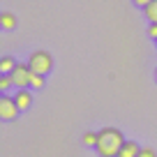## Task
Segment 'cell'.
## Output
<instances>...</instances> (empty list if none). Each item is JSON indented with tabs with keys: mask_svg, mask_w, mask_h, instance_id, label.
<instances>
[{
	"mask_svg": "<svg viewBox=\"0 0 157 157\" xmlns=\"http://www.w3.org/2000/svg\"><path fill=\"white\" fill-rule=\"evenodd\" d=\"M123 143H125V136H123L120 129L104 127V129H99V141L95 146V150H97L99 157H118Z\"/></svg>",
	"mask_w": 157,
	"mask_h": 157,
	"instance_id": "6da1fadb",
	"label": "cell"
},
{
	"mask_svg": "<svg viewBox=\"0 0 157 157\" xmlns=\"http://www.w3.org/2000/svg\"><path fill=\"white\" fill-rule=\"evenodd\" d=\"M28 65H30L33 72L44 74V76H46V74L53 69V56H51L49 51H33L30 58H28Z\"/></svg>",
	"mask_w": 157,
	"mask_h": 157,
	"instance_id": "7a4b0ae2",
	"label": "cell"
},
{
	"mask_svg": "<svg viewBox=\"0 0 157 157\" xmlns=\"http://www.w3.org/2000/svg\"><path fill=\"white\" fill-rule=\"evenodd\" d=\"M12 81H14V88H30V76H33V69L28 63H16V67L12 69Z\"/></svg>",
	"mask_w": 157,
	"mask_h": 157,
	"instance_id": "3957f363",
	"label": "cell"
},
{
	"mask_svg": "<svg viewBox=\"0 0 157 157\" xmlns=\"http://www.w3.org/2000/svg\"><path fill=\"white\" fill-rule=\"evenodd\" d=\"M19 113H21V109H19V104H16L14 97H10V95H2V97H0V118H2V120L10 123Z\"/></svg>",
	"mask_w": 157,
	"mask_h": 157,
	"instance_id": "277c9868",
	"label": "cell"
},
{
	"mask_svg": "<svg viewBox=\"0 0 157 157\" xmlns=\"http://www.w3.org/2000/svg\"><path fill=\"white\" fill-rule=\"evenodd\" d=\"M14 99H16V104H19L21 111H28L30 104H33V90L30 88H16Z\"/></svg>",
	"mask_w": 157,
	"mask_h": 157,
	"instance_id": "5b68a950",
	"label": "cell"
},
{
	"mask_svg": "<svg viewBox=\"0 0 157 157\" xmlns=\"http://www.w3.org/2000/svg\"><path fill=\"white\" fill-rule=\"evenodd\" d=\"M139 152H141V146L134 141H125L123 148H120V152H118V157H139Z\"/></svg>",
	"mask_w": 157,
	"mask_h": 157,
	"instance_id": "8992f818",
	"label": "cell"
},
{
	"mask_svg": "<svg viewBox=\"0 0 157 157\" xmlns=\"http://www.w3.org/2000/svg\"><path fill=\"white\" fill-rule=\"evenodd\" d=\"M0 25L5 30H14L16 28V16L12 14V12H2V14H0Z\"/></svg>",
	"mask_w": 157,
	"mask_h": 157,
	"instance_id": "52a82bcc",
	"label": "cell"
},
{
	"mask_svg": "<svg viewBox=\"0 0 157 157\" xmlns=\"http://www.w3.org/2000/svg\"><path fill=\"white\" fill-rule=\"evenodd\" d=\"M14 67H16V60L12 56H2L0 58V74H12Z\"/></svg>",
	"mask_w": 157,
	"mask_h": 157,
	"instance_id": "ba28073f",
	"label": "cell"
},
{
	"mask_svg": "<svg viewBox=\"0 0 157 157\" xmlns=\"http://www.w3.org/2000/svg\"><path fill=\"white\" fill-rule=\"evenodd\" d=\"M143 14L150 23H157V0H150L146 7H143Z\"/></svg>",
	"mask_w": 157,
	"mask_h": 157,
	"instance_id": "9c48e42d",
	"label": "cell"
},
{
	"mask_svg": "<svg viewBox=\"0 0 157 157\" xmlns=\"http://www.w3.org/2000/svg\"><path fill=\"white\" fill-rule=\"evenodd\" d=\"M44 83H46L44 74L33 72V76H30V90H42V88H44Z\"/></svg>",
	"mask_w": 157,
	"mask_h": 157,
	"instance_id": "30bf717a",
	"label": "cell"
},
{
	"mask_svg": "<svg viewBox=\"0 0 157 157\" xmlns=\"http://www.w3.org/2000/svg\"><path fill=\"white\" fill-rule=\"evenodd\" d=\"M97 141H99V132H86L83 134V143L88 148H95V146H97Z\"/></svg>",
	"mask_w": 157,
	"mask_h": 157,
	"instance_id": "8fae6325",
	"label": "cell"
},
{
	"mask_svg": "<svg viewBox=\"0 0 157 157\" xmlns=\"http://www.w3.org/2000/svg\"><path fill=\"white\" fill-rule=\"evenodd\" d=\"M12 86H14V81H12L10 74H0V93H7Z\"/></svg>",
	"mask_w": 157,
	"mask_h": 157,
	"instance_id": "7c38bea8",
	"label": "cell"
},
{
	"mask_svg": "<svg viewBox=\"0 0 157 157\" xmlns=\"http://www.w3.org/2000/svg\"><path fill=\"white\" fill-rule=\"evenodd\" d=\"M139 157H157V152L152 150V148H141V152H139Z\"/></svg>",
	"mask_w": 157,
	"mask_h": 157,
	"instance_id": "4fadbf2b",
	"label": "cell"
},
{
	"mask_svg": "<svg viewBox=\"0 0 157 157\" xmlns=\"http://www.w3.org/2000/svg\"><path fill=\"white\" fill-rule=\"evenodd\" d=\"M148 37L157 39V23H150V25H148Z\"/></svg>",
	"mask_w": 157,
	"mask_h": 157,
	"instance_id": "5bb4252c",
	"label": "cell"
},
{
	"mask_svg": "<svg viewBox=\"0 0 157 157\" xmlns=\"http://www.w3.org/2000/svg\"><path fill=\"white\" fill-rule=\"evenodd\" d=\"M150 0H134V5H139V7H146Z\"/></svg>",
	"mask_w": 157,
	"mask_h": 157,
	"instance_id": "9a60e30c",
	"label": "cell"
},
{
	"mask_svg": "<svg viewBox=\"0 0 157 157\" xmlns=\"http://www.w3.org/2000/svg\"><path fill=\"white\" fill-rule=\"evenodd\" d=\"M155 78H157V69H155Z\"/></svg>",
	"mask_w": 157,
	"mask_h": 157,
	"instance_id": "2e32d148",
	"label": "cell"
},
{
	"mask_svg": "<svg viewBox=\"0 0 157 157\" xmlns=\"http://www.w3.org/2000/svg\"><path fill=\"white\" fill-rule=\"evenodd\" d=\"M155 44H157V39H155Z\"/></svg>",
	"mask_w": 157,
	"mask_h": 157,
	"instance_id": "e0dca14e",
	"label": "cell"
}]
</instances>
